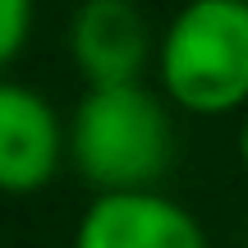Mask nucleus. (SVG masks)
<instances>
[{
	"mask_svg": "<svg viewBox=\"0 0 248 248\" xmlns=\"http://www.w3.org/2000/svg\"><path fill=\"white\" fill-rule=\"evenodd\" d=\"M74 156L92 184L138 193L170 161L166 110L142 88H97L74 115Z\"/></svg>",
	"mask_w": 248,
	"mask_h": 248,
	"instance_id": "obj_1",
	"label": "nucleus"
},
{
	"mask_svg": "<svg viewBox=\"0 0 248 248\" xmlns=\"http://www.w3.org/2000/svg\"><path fill=\"white\" fill-rule=\"evenodd\" d=\"M166 88L188 110H230L248 97V5L193 0L166 37Z\"/></svg>",
	"mask_w": 248,
	"mask_h": 248,
	"instance_id": "obj_2",
	"label": "nucleus"
},
{
	"mask_svg": "<svg viewBox=\"0 0 248 248\" xmlns=\"http://www.w3.org/2000/svg\"><path fill=\"white\" fill-rule=\"evenodd\" d=\"M78 248H202V230L156 193H106L83 221Z\"/></svg>",
	"mask_w": 248,
	"mask_h": 248,
	"instance_id": "obj_3",
	"label": "nucleus"
},
{
	"mask_svg": "<svg viewBox=\"0 0 248 248\" xmlns=\"http://www.w3.org/2000/svg\"><path fill=\"white\" fill-rule=\"evenodd\" d=\"M60 129L37 92L0 83V188H37L55 170Z\"/></svg>",
	"mask_w": 248,
	"mask_h": 248,
	"instance_id": "obj_4",
	"label": "nucleus"
},
{
	"mask_svg": "<svg viewBox=\"0 0 248 248\" xmlns=\"http://www.w3.org/2000/svg\"><path fill=\"white\" fill-rule=\"evenodd\" d=\"M147 37L129 0H88L74 23V55L97 88H129L138 74Z\"/></svg>",
	"mask_w": 248,
	"mask_h": 248,
	"instance_id": "obj_5",
	"label": "nucleus"
},
{
	"mask_svg": "<svg viewBox=\"0 0 248 248\" xmlns=\"http://www.w3.org/2000/svg\"><path fill=\"white\" fill-rule=\"evenodd\" d=\"M28 32V0H0V64L18 51Z\"/></svg>",
	"mask_w": 248,
	"mask_h": 248,
	"instance_id": "obj_6",
	"label": "nucleus"
},
{
	"mask_svg": "<svg viewBox=\"0 0 248 248\" xmlns=\"http://www.w3.org/2000/svg\"><path fill=\"white\" fill-rule=\"evenodd\" d=\"M244 161H248V129H244Z\"/></svg>",
	"mask_w": 248,
	"mask_h": 248,
	"instance_id": "obj_7",
	"label": "nucleus"
}]
</instances>
